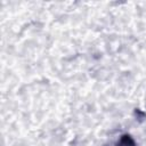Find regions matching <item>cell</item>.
<instances>
[{
  "mask_svg": "<svg viewBox=\"0 0 146 146\" xmlns=\"http://www.w3.org/2000/svg\"><path fill=\"white\" fill-rule=\"evenodd\" d=\"M116 146H137V144H136L135 139H133L130 135L124 133V135H122V136L120 137V139H119Z\"/></svg>",
  "mask_w": 146,
  "mask_h": 146,
  "instance_id": "obj_1",
  "label": "cell"
}]
</instances>
